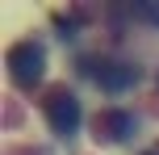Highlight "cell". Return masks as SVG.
I'll return each mask as SVG.
<instances>
[{
	"mask_svg": "<svg viewBox=\"0 0 159 155\" xmlns=\"http://www.w3.org/2000/svg\"><path fill=\"white\" fill-rule=\"evenodd\" d=\"M147 155H155V151H147Z\"/></svg>",
	"mask_w": 159,
	"mask_h": 155,
	"instance_id": "6",
	"label": "cell"
},
{
	"mask_svg": "<svg viewBox=\"0 0 159 155\" xmlns=\"http://www.w3.org/2000/svg\"><path fill=\"white\" fill-rule=\"evenodd\" d=\"M84 75H92L101 88H109V92H121V88H130V84L138 80V71L134 67H126V63H109V59H84Z\"/></svg>",
	"mask_w": 159,
	"mask_h": 155,
	"instance_id": "3",
	"label": "cell"
},
{
	"mask_svg": "<svg viewBox=\"0 0 159 155\" xmlns=\"http://www.w3.org/2000/svg\"><path fill=\"white\" fill-rule=\"evenodd\" d=\"M92 134L101 143H126L130 134H134V113H126V109H105L92 122Z\"/></svg>",
	"mask_w": 159,
	"mask_h": 155,
	"instance_id": "4",
	"label": "cell"
},
{
	"mask_svg": "<svg viewBox=\"0 0 159 155\" xmlns=\"http://www.w3.org/2000/svg\"><path fill=\"white\" fill-rule=\"evenodd\" d=\"M42 113H46L50 130L63 134V139L80 130V101H75L67 88H50L46 97H42Z\"/></svg>",
	"mask_w": 159,
	"mask_h": 155,
	"instance_id": "2",
	"label": "cell"
},
{
	"mask_svg": "<svg viewBox=\"0 0 159 155\" xmlns=\"http://www.w3.org/2000/svg\"><path fill=\"white\" fill-rule=\"evenodd\" d=\"M42 71H46V55H42L38 42H17L8 50V75H13L17 88H38Z\"/></svg>",
	"mask_w": 159,
	"mask_h": 155,
	"instance_id": "1",
	"label": "cell"
},
{
	"mask_svg": "<svg viewBox=\"0 0 159 155\" xmlns=\"http://www.w3.org/2000/svg\"><path fill=\"white\" fill-rule=\"evenodd\" d=\"M143 17H147V21H155V25H159V0H147V4H143Z\"/></svg>",
	"mask_w": 159,
	"mask_h": 155,
	"instance_id": "5",
	"label": "cell"
}]
</instances>
